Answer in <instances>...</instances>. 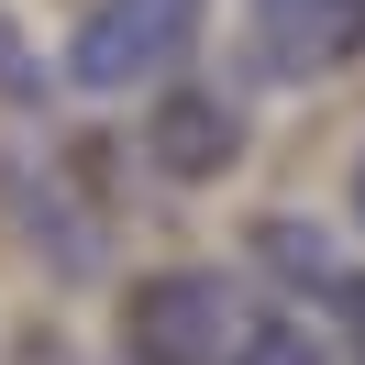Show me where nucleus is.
Wrapping results in <instances>:
<instances>
[{"mask_svg":"<svg viewBox=\"0 0 365 365\" xmlns=\"http://www.w3.org/2000/svg\"><path fill=\"white\" fill-rule=\"evenodd\" d=\"M200 11L210 0H89V23H78V45H67V78L89 100L155 89V78L200 45Z\"/></svg>","mask_w":365,"mask_h":365,"instance_id":"f257e3e1","label":"nucleus"},{"mask_svg":"<svg viewBox=\"0 0 365 365\" xmlns=\"http://www.w3.org/2000/svg\"><path fill=\"white\" fill-rule=\"evenodd\" d=\"M122 354L133 365H222L232 354V288L210 266H155L122 299Z\"/></svg>","mask_w":365,"mask_h":365,"instance_id":"f03ea898","label":"nucleus"},{"mask_svg":"<svg viewBox=\"0 0 365 365\" xmlns=\"http://www.w3.org/2000/svg\"><path fill=\"white\" fill-rule=\"evenodd\" d=\"M354 56H365V0H255L244 11V67L266 89H310Z\"/></svg>","mask_w":365,"mask_h":365,"instance_id":"7ed1b4c3","label":"nucleus"},{"mask_svg":"<svg viewBox=\"0 0 365 365\" xmlns=\"http://www.w3.org/2000/svg\"><path fill=\"white\" fill-rule=\"evenodd\" d=\"M144 155H155L178 188H200V178H222V166L244 155V122H232V100H210V89H178V100L155 111V133H144Z\"/></svg>","mask_w":365,"mask_h":365,"instance_id":"20e7f679","label":"nucleus"},{"mask_svg":"<svg viewBox=\"0 0 365 365\" xmlns=\"http://www.w3.org/2000/svg\"><path fill=\"white\" fill-rule=\"evenodd\" d=\"M222 365H321V332H310L299 310H255L244 332H232Z\"/></svg>","mask_w":365,"mask_h":365,"instance_id":"39448f33","label":"nucleus"},{"mask_svg":"<svg viewBox=\"0 0 365 365\" xmlns=\"http://www.w3.org/2000/svg\"><path fill=\"white\" fill-rule=\"evenodd\" d=\"M0 78H11V89H34V78H23V45H11V23H0Z\"/></svg>","mask_w":365,"mask_h":365,"instance_id":"423d86ee","label":"nucleus"},{"mask_svg":"<svg viewBox=\"0 0 365 365\" xmlns=\"http://www.w3.org/2000/svg\"><path fill=\"white\" fill-rule=\"evenodd\" d=\"M354 365H365V288H354Z\"/></svg>","mask_w":365,"mask_h":365,"instance_id":"0eeeda50","label":"nucleus"},{"mask_svg":"<svg viewBox=\"0 0 365 365\" xmlns=\"http://www.w3.org/2000/svg\"><path fill=\"white\" fill-rule=\"evenodd\" d=\"M354 222H365V166H354Z\"/></svg>","mask_w":365,"mask_h":365,"instance_id":"6e6552de","label":"nucleus"}]
</instances>
